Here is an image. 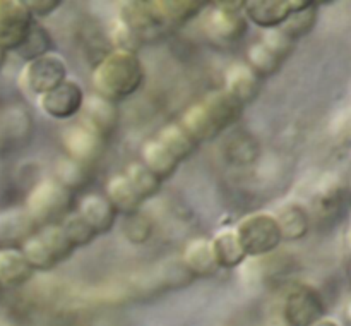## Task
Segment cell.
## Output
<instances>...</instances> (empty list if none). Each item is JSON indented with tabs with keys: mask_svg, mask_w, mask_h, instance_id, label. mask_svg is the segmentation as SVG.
<instances>
[{
	"mask_svg": "<svg viewBox=\"0 0 351 326\" xmlns=\"http://www.w3.org/2000/svg\"><path fill=\"white\" fill-rule=\"evenodd\" d=\"M144 75V65L137 54L113 50L96 64L91 79L96 95L117 103L139 91Z\"/></svg>",
	"mask_w": 351,
	"mask_h": 326,
	"instance_id": "1",
	"label": "cell"
},
{
	"mask_svg": "<svg viewBox=\"0 0 351 326\" xmlns=\"http://www.w3.org/2000/svg\"><path fill=\"white\" fill-rule=\"evenodd\" d=\"M21 253L34 271H50L58 263L71 257L74 246L65 235L62 225H45L33 235L27 237L21 246Z\"/></svg>",
	"mask_w": 351,
	"mask_h": 326,
	"instance_id": "2",
	"label": "cell"
},
{
	"mask_svg": "<svg viewBox=\"0 0 351 326\" xmlns=\"http://www.w3.org/2000/svg\"><path fill=\"white\" fill-rule=\"evenodd\" d=\"M249 27L243 2H215L204 7L201 19V30L208 40L215 45L226 47L242 40Z\"/></svg>",
	"mask_w": 351,
	"mask_h": 326,
	"instance_id": "3",
	"label": "cell"
},
{
	"mask_svg": "<svg viewBox=\"0 0 351 326\" xmlns=\"http://www.w3.org/2000/svg\"><path fill=\"white\" fill-rule=\"evenodd\" d=\"M235 233L243 251L250 257H261L274 253L283 242L280 226L273 213L256 211L243 216L235 226Z\"/></svg>",
	"mask_w": 351,
	"mask_h": 326,
	"instance_id": "4",
	"label": "cell"
},
{
	"mask_svg": "<svg viewBox=\"0 0 351 326\" xmlns=\"http://www.w3.org/2000/svg\"><path fill=\"white\" fill-rule=\"evenodd\" d=\"M72 202V192L55 177L38 182L29 192L26 201V211L38 226L53 225L60 216H67Z\"/></svg>",
	"mask_w": 351,
	"mask_h": 326,
	"instance_id": "5",
	"label": "cell"
},
{
	"mask_svg": "<svg viewBox=\"0 0 351 326\" xmlns=\"http://www.w3.org/2000/svg\"><path fill=\"white\" fill-rule=\"evenodd\" d=\"M324 299L312 285L295 283L285 294L281 318L287 326H311L324 318Z\"/></svg>",
	"mask_w": 351,
	"mask_h": 326,
	"instance_id": "6",
	"label": "cell"
},
{
	"mask_svg": "<svg viewBox=\"0 0 351 326\" xmlns=\"http://www.w3.org/2000/svg\"><path fill=\"white\" fill-rule=\"evenodd\" d=\"M64 81H67V64L55 51L26 62L19 74L21 88L36 98L55 89Z\"/></svg>",
	"mask_w": 351,
	"mask_h": 326,
	"instance_id": "7",
	"label": "cell"
},
{
	"mask_svg": "<svg viewBox=\"0 0 351 326\" xmlns=\"http://www.w3.org/2000/svg\"><path fill=\"white\" fill-rule=\"evenodd\" d=\"M34 19L24 0H0V47L16 51L26 40Z\"/></svg>",
	"mask_w": 351,
	"mask_h": 326,
	"instance_id": "8",
	"label": "cell"
},
{
	"mask_svg": "<svg viewBox=\"0 0 351 326\" xmlns=\"http://www.w3.org/2000/svg\"><path fill=\"white\" fill-rule=\"evenodd\" d=\"M84 91L81 84L72 79H67L51 91L45 93L38 98L41 112L55 120H69L81 113L84 105Z\"/></svg>",
	"mask_w": 351,
	"mask_h": 326,
	"instance_id": "9",
	"label": "cell"
},
{
	"mask_svg": "<svg viewBox=\"0 0 351 326\" xmlns=\"http://www.w3.org/2000/svg\"><path fill=\"white\" fill-rule=\"evenodd\" d=\"M62 141H64L67 156L88 167L91 161H95L101 154L106 139H103L96 130L81 122L65 129Z\"/></svg>",
	"mask_w": 351,
	"mask_h": 326,
	"instance_id": "10",
	"label": "cell"
},
{
	"mask_svg": "<svg viewBox=\"0 0 351 326\" xmlns=\"http://www.w3.org/2000/svg\"><path fill=\"white\" fill-rule=\"evenodd\" d=\"M38 225L26 208H14L0 211V249H17L24 240L33 235Z\"/></svg>",
	"mask_w": 351,
	"mask_h": 326,
	"instance_id": "11",
	"label": "cell"
},
{
	"mask_svg": "<svg viewBox=\"0 0 351 326\" xmlns=\"http://www.w3.org/2000/svg\"><path fill=\"white\" fill-rule=\"evenodd\" d=\"M293 10L291 0H245L243 2V14L247 21L264 31L280 27Z\"/></svg>",
	"mask_w": 351,
	"mask_h": 326,
	"instance_id": "12",
	"label": "cell"
},
{
	"mask_svg": "<svg viewBox=\"0 0 351 326\" xmlns=\"http://www.w3.org/2000/svg\"><path fill=\"white\" fill-rule=\"evenodd\" d=\"M81 113V122L91 127L93 130H96L103 139H106L117 129V126H119L120 112L117 103L101 98L98 95L89 96V98L84 100Z\"/></svg>",
	"mask_w": 351,
	"mask_h": 326,
	"instance_id": "13",
	"label": "cell"
},
{
	"mask_svg": "<svg viewBox=\"0 0 351 326\" xmlns=\"http://www.w3.org/2000/svg\"><path fill=\"white\" fill-rule=\"evenodd\" d=\"M204 108L206 115L209 117L211 124L215 126V129L218 130V134H221L223 130H226L228 127H232L233 124L239 122V119L243 113V105L240 102H237L230 93H226L225 89H219V91H213L206 96L202 102H199Z\"/></svg>",
	"mask_w": 351,
	"mask_h": 326,
	"instance_id": "14",
	"label": "cell"
},
{
	"mask_svg": "<svg viewBox=\"0 0 351 326\" xmlns=\"http://www.w3.org/2000/svg\"><path fill=\"white\" fill-rule=\"evenodd\" d=\"M119 17L134 31V34L143 43L146 40H153V38L165 33L160 21L156 19L153 9H151L149 2H139V0H136V2H125L122 5V9H120Z\"/></svg>",
	"mask_w": 351,
	"mask_h": 326,
	"instance_id": "15",
	"label": "cell"
},
{
	"mask_svg": "<svg viewBox=\"0 0 351 326\" xmlns=\"http://www.w3.org/2000/svg\"><path fill=\"white\" fill-rule=\"evenodd\" d=\"M149 3L165 31L182 26L204 10V2L194 0H149Z\"/></svg>",
	"mask_w": 351,
	"mask_h": 326,
	"instance_id": "16",
	"label": "cell"
},
{
	"mask_svg": "<svg viewBox=\"0 0 351 326\" xmlns=\"http://www.w3.org/2000/svg\"><path fill=\"white\" fill-rule=\"evenodd\" d=\"M79 215L93 226L96 235L110 232L117 222V209L113 208L112 202L101 194H88L79 202Z\"/></svg>",
	"mask_w": 351,
	"mask_h": 326,
	"instance_id": "17",
	"label": "cell"
},
{
	"mask_svg": "<svg viewBox=\"0 0 351 326\" xmlns=\"http://www.w3.org/2000/svg\"><path fill=\"white\" fill-rule=\"evenodd\" d=\"M225 91L242 105L252 103L261 91V81L247 64H233L225 74Z\"/></svg>",
	"mask_w": 351,
	"mask_h": 326,
	"instance_id": "18",
	"label": "cell"
},
{
	"mask_svg": "<svg viewBox=\"0 0 351 326\" xmlns=\"http://www.w3.org/2000/svg\"><path fill=\"white\" fill-rule=\"evenodd\" d=\"M209 244H211L213 257H215L216 264L223 270H232V268L240 266L247 259V254L240 244L239 237H237L235 229H221L213 235Z\"/></svg>",
	"mask_w": 351,
	"mask_h": 326,
	"instance_id": "19",
	"label": "cell"
},
{
	"mask_svg": "<svg viewBox=\"0 0 351 326\" xmlns=\"http://www.w3.org/2000/svg\"><path fill=\"white\" fill-rule=\"evenodd\" d=\"M280 226L283 240H300L311 230V216L308 211L298 202H287L276 213H273Z\"/></svg>",
	"mask_w": 351,
	"mask_h": 326,
	"instance_id": "20",
	"label": "cell"
},
{
	"mask_svg": "<svg viewBox=\"0 0 351 326\" xmlns=\"http://www.w3.org/2000/svg\"><path fill=\"white\" fill-rule=\"evenodd\" d=\"M106 199L112 202L117 213H123V215H132V213L139 211L143 199L136 192L134 185L130 184L125 174H117L106 181L105 185Z\"/></svg>",
	"mask_w": 351,
	"mask_h": 326,
	"instance_id": "21",
	"label": "cell"
},
{
	"mask_svg": "<svg viewBox=\"0 0 351 326\" xmlns=\"http://www.w3.org/2000/svg\"><path fill=\"white\" fill-rule=\"evenodd\" d=\"M33 273L21 249H0V285L21 287L31 280Z\"/></svg>",
	"mask_w": 351,
	"mask_h": 326,
	"instance_id": "22",
	"label": "cell"
},
{
	"mask_svg": "<svg viewBox=\"0 0 351 326\" xmlns=\"http://www.w3.org/2000/svg\"><path fill=\"white\" fill-rule=\"evenodd\" d=\"M182 259H184L187 271H191L195 277H211L219 270L215 257H213L211 244L208 239H201V237L192 239L185 246Z\"/></svg>",
	"mask_w": 351,
	"mask_h": 326,
	"instance_id": "23",
	"label": "cell"
},
{
	"mask_svg": "<svg viewBox=\"0 0 351 326\" xmlns=\"http://www.w3.org/2000/svg\"><path fill=\"white\" fill-rule=\"evenodd\" d=\"M293 10L280 26V30L290 38L291 41H297L300 38L307 36L314 30L317 23V5L314 2H305V0H291Z\"/></svg>",
	"mask_w": 351,
	"mask_h": 326,
	"instance_id": "24",
	"label": "cell"
},
{
	"mask_svg": "<svg viewBox=\"0 0 351 326\" xmlns=\"http://www.w3.org/2000/svg\"><path fill=\"white\" fill-rule=\"evenodd\" d=\"M141 156H143V165H146L161 182L171 177L178 167V161L175 160L173 154L158 139L146 141L141 150Z\"/></svg>",
	"mask_w": 351,
	"mask_h": 326,
	"instance_id": "25",
	"label": "cell"
},
{
	"mask_svg": "<svg viewBox=\"0 0 351 326\" xmlns=\"http://www.w3.org/2000/svg\"><path fill=\"white\" fill-rule=\"evenodd\" d=\"M156 139L173 154V158L178 163L191 156L194 153L195 146H197V143L192 139L191 134L180 124H168V126H165L160 130Z\"/></svg>",
	"mask_w": 351,
	"mask_h": 326,
	"instance_id": "26",
	"label": "cell"
},
{
	"mask_svg": "<svg viewBox=\"0 0 351 326\" xmlns=\"http://www.w3.org/2000/svg\"><path fill=\"white\" fill-rule=\"evenodd\" d=\"M283 62V58L273 48L267 47L263 40H257L247 50V65L259 79L276 74Z\"/></svg>",
	"mask_w": 351,
	"mask_h": 326,
	"instance_id": "27",
	"label": "cell"
},
{
	"mask_svg": "<svg viewBox=\"0 0 351 326\" xmlns=\"http://www.w3.org/2000/svg\"><path fill=\"white\" fill-rule=\"evenodd\" d=\"M51 47H53V41H51L48 31L45 30L40 23L34 21L29 33H27L26 40L23 41V45H21L19 48H17L16 54L19 55L23 60L29 62L33 60V58L41 57V55L50 54Z\"/></svg>",
	"mask_w": 351,
	"mask_h": 326,
	"instance_id": "28",
	"label": "cell"
},
{
	"mask_svg": "<svg viewBox=\"0 0 351 326\" xmlns=\"http://www.w3.org/2000/svg\"><path fill=\"white\" fill-rule=\"evenodd\" d=\"M125 177L129 178L130 184L134 185L139 198L149 199L156 196L161 189V181L143 163H132L127 167Z\"/></svg>",
	"mask_w": 351,
	"mask_h": 326,
	"instance_id": "29",
	"label": "cell"
},
{
	"mask_svg": "<svg viewBox=\"0 0 351 326\" xmlns=\"http://www.w3.org/2000/svg\"><path fill=\"white\" fill-rule=\"evenodd\" d=\"M62 229H64L65 235L71 240L74 249L89 246V244L96 239V232L93 230V226L89 225L77 211L69 213V215L65 216L64 223H62Z\"/></svg>",
	"mask_w": 351,
	"mask_h": 326,
	"instance_id": "30",
	"label": "cell"
},
{
	"mask_svg": "<svg viewBox=\"0 0 351 326\" xmlns=\"http://www.w3.org/2000/svg\"><path fill=\"white\" fill-rule=\"evenodd\" d=\"M108 38L113 47H115V50L132 51V54H136L141 45H143V41L134 34V31L120 17H115L108 24Z\"/></svg>",
	"mask_w": 351,
	"mask_h": 326,
	"instance_id": "31",
	"label": "cell"
},
{
	"mask_svg": "<svg viewBox=\"0 0 351 326\" xmlns=\"http://www.w3.org/2000/svg\"><path fill=\"white\" fill-rule=\"evenodd\" d=\"M55 178L72 192L74 189L81 187V185H84L88 182V167L71 160V158H65L57 167V177Z\"/></svg>",
	"mask_w": 351,
	"mask_h": 326,
	"instance_id": "32",
	"label": "cell"
},
{
	"mask_svg": "<svg viewBox=\"0 0 351 326\" xmlns=\"http://www.w3.org/2000/svg\"><path fill=\"white\" fill-rule=\"evenodd\" d=\"M153 233V223H151L149 216L143 215L141 211L127 215L125 223H123V235L127 240L132 244H144L151 239Z\"/></svg>",
	"mask_w": 351,
	"mask_h": 326,
	"instance_id": "33",
	"label": "cell"
},
{
	"mask_svg": "<svg viewBox=\"0 0 351 326\" xmlns=\"http://www.w3.org/2000/svg\"><path fill=\"white\" fill-rule=\"evenodd\" d=\"M343 208V192L341 189L335 187L326 191L324 194H321L315 201V209H317V215L321 218H329V216H335L341 211Z\"/></svg>",
	"mask_w": 351,
	"mask_h": 326,
	"instance_id": "34",
	"label": "cell"
},
{
	"mask_svg": "<svg viewBox=\"0 0 351 326\" xmlns=\"http://www.w3.org/2000/svg\"><path fill=\"white\" fill-rule=\"evenodd\" d=\"M261 40H263L267 47L273 48V50L276 51V54L280 55L283 60H287L288 55L291 54V50H293V45H295V41H291L290 38H288L287 34L280 30V27H276V30L264 31L263 36H261Z\"/></svg>",
	"mask_w": 351,
	"mask_h": 326,
	"instance_id": "35",
	"label": "cell"
},
{
	"mask_svg": "<svg viewBox=\"0 0 351 326\" xmlns=\"http://www.w3.org/2000/svg\"><path fill=\"white\" fill-rule=\"evenodd\" d=\"M24 2H26L33 19L50 16L51 12H55L62 5L60 0H24Z\"/></svg>",
	"mask_w": 351,
	"mask_h": 326,
	"instance_id": "36",
	"label": "cell"
},
{
	"mask_svg": "<svg viewBox=\"0 0 351 326\" xmlns=\"http://www.w3.org/2000/svg\"><path fill=\"white\" fill-rule=\"evenodd\" d=\"M311 326H341L339 325L338 321H335V319H331V318H322V319H319V321H315L314 325H311Z\"/></svg>",
	"mask_w": 351,
	"mask_h": 326,
	"instance_id": "37",
	"label": "cell"
},
{
	"mask_svg": "<svg viewBox=\"0 0 351 326\" xmlns=\"http://www.w3.org/2000/svg\"><path fill=\"white\" fill-rule=\"evenodd\" d=\"M345 318H346V321H348V325L351 326V297H350L348 304H346V309H345Z\"/></svg>",
	"mask_w": 351,
	"mask_h": 326,
	"instance_id": "38",
	"label": "cell"
},
{
	"mask_svg": "<svg viewBox=\"0 0 351 326\" xmlns=\"http://www.w3.org/2000/svg\"><path fill=\"white\" fill-rule=\"evenodd\" d=\"M5 60H7V51L0 47V71H2V67L5 65Z\"/></svg>",
	"mask_w": 351,
	"mask_h": 326,
	"instance_id": "39",
	"label": "cell"
},
{
	"mask_svg": "<svg viewBox=\"0 0 351 326\" xmlns=\"http://www.w3.org/2000/svg\"><path fill=\"white\" fill-rule=\"evenodd\" d=\"M0 287H2V285H0Z\"/></svg>",
	"mask_w": 351,
	"mask_h": 326,
	"instance_id": "40",
	"label": "cell"
}]
</instances>
